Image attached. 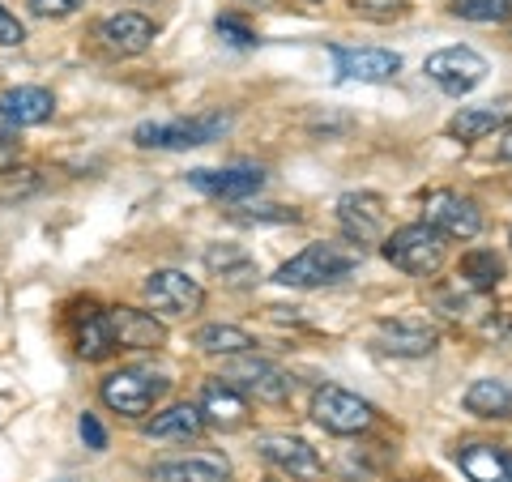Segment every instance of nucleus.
<instances>
[{
    "mask_svg": "<svg viewBox=\"0 0 512 482\" xmlns=\"http://www.w3.org/2000/svg\"><path fill=\"white\" fill-rule=\"evenodd\" d=\"M453 18H466L478 26H495L512 18V0H453Z\"/></svg>",
    "mask_w": 512,
    "mask_h": 482,
    "instance_id": "cd10ccee",
    "label": "nucleus"
},
{
    "mask_svg": "<svg viewBox=\"0 0 512 482\" xmlns=\"http://www.w3.org/2000/svg\"><path fill=\"white\" fill-rule=\"evenodd\" d=\"M338 222L350 244H384V201L376 192H346L338 201Z\"/></svg>",
    "mask_w": 512,
    "mask_h": 482,
    "instance_id": "4468645a",
    "label": "nucleus"
},
{
    "mask_svg": "<svg viewBox=\"0 0 512 482\" xmlns=\"http://www.w3.org/2000/svg\"><path fill=\"white\" fill-rule=\"evenodd\" d=\"M231 128L227 111H205V116H184V120H146L133 128V141L141 150H192V146H210L222 141V133Z\"/></svg>",
    "mask_w": 512,
    "mask_h": 482,
    "instance_id": "f03ea898",
    "label": "nucleus"
},
{
    "mask_svg": "<svg viewBox=\"0 0 512 482\" xmlns=\"http://www.w3.org/2000/svg\"><path fill=\"white\" fill-rule=\"evenodd\" d=\"M22 43H26V26L18 22V13L0 5V47H22Z\"/></svg>",
    "mask_w": 512,
    "mask_h": 482,
    "instance_id": "c756f323",
    "label": "nucleus"
},
{
    "mask_svg": "<svg viewBox=\"0 0 512 482\" xmlns=\"http://www.w3.org/2000/svg\"><path fill=\"white\" fill-rule=\"evenodd\" d=\"M312 419L329 436H363L376 423V406L367 397L342 389V384H320L312 393Z\"/></svg>",
    "mask_w": 512,
    "mask_h": 482,
    "instance_id": "39448f33",
    "label": "nucleus"
},
{
    "mask_svg": "<svg viewBox=\"0 0 512 482\" xmlns=\"http://www.w3.org/2000/svg\"><path fill=\"white\" fill-rule=\"evenodd\" d=\"M359 265H363V248L320 239V244H308L299 256H291V261L274 273V282L295 286V291H312V286H333V282L350 278Z\"/></svg>",
    "mask_w": 512,
    "mask_h": 482,
    "instance_id": "f257e3e1",
    "label": "nucleus"
},
{
    "mask_svg": "<svg viewBox=\"0 0 512 482\" xmlns=\"http://www.w3.org/2000/svg\"><path fill=\"white\" fill-rule=\"evenodd\" d=\"M154 482H231V461L222 453H188L158 461L150 470Z\"/></svg>",
    "mask_w": 512,
    "mask_h": 482,
    "instance_id": "a211bd4d",
    "label": "nucleus"
},
{
    "mask_svg": "<svg viewBox=\"0 0 512 482\" xmlns=\"http://www.w3.org/2000/svg\"><path fill=\"white\" fill-rule=\"evenodd\" d=\"M107 329L116 350H158L167 346V325L141 308H107Z\"/></svg>",
    "mask_w": 512,
    "mask_h": 482,
    "instance_id": "f8f14e48",
    "label": "nucleus"
},
{
    "mask_svg": "<svg viewBox=\"0 0 512 482\" xmlns=\"http://www.w3.org/2000/svg\"><path fill=\"white\" fill-rule=\"evenodd\" d=\"M52 111H56V99H52V90H43V86H13L0 94V124H5L9 133L52 120Z\"/></svg>",
    "mask_w": 512,
    "mask_h": 482,
    "instance_id": "f3484780",
    "label": "nucleus"
},
{
    "mask_svg": "<svg viewBox=\"0 0 512 482\" xmlns=\"http://www.w3.org/2000/svg\"><path fill=\"white\" fill-rule=\"evenodd\" d=\"M218 380H227L231 389H239V393H252L256 401H286L291 389H295V380L286 376L278 363L256 359V355H235Z\"/></svg>",
    "mask_w": 512,
    "mask_h": 482,
    "instance_id": "6e6552de",
    "label": "nucleus"
},
{
    "mask_svg": "<svg viewBox=\"0 0 512 482\" xmlns=\"http://www.w3.org/2000/svg\"><path fill=\"white\" fill-rule=\"evenodd\" d=\"M380 256L393 269L410 273V278H431L444 265V235L431 231L427 222H410V227H397L393 235H384Z\"/></svg>",
    "mask_w": 512,
    "mask_h": 482,
    "instance_id": "20e7f679",
    "label": "nucleus"
},
{
    "mask_svg": "<svg viewBox=\"0 0 512 482\" xmlns=\"http://www.w3.org/2000/svg\"><path fill=\"white\" fill-rule=\"evenodd\" d=\"M423 73H427L444 94L461 99V94H470L474 86H483V77H487V56L474 52V47H440V52H431V56L423 60Z\"/></svg>",
    "mask_w": 512,
    "mask_h": 482,
    "instance_id": "423d86ee",
    "label": "nucleus"
},
{
    "mask_svg": "<svg viewBox=\"0 0 512 482\" xmlns=\"http://www.w3.org/2000/svg\"><path fill=\"white\" fill-rule=\"evenodd\" d=\"M508 278V269H504V256L500 252H491V248H474L461 256V265H457V282L466 286V291L474 295H487L495 291Z\"/></svg>",
    "mask_w": 512,
    "mask_h": 482,
    "instance_id": "393cba45",
    "label": "nucleus"
},
{
    "mask_svg": "<svg viewBox=\"0 0 512 482\" xmlns=\"http://www.w3.org/2000/svg\"><path fill=\"white\" fill-rule=\"evenodd\" d=\"M146 299L154 303V312H163V316H192V312H201L205 291L184 269H154L146 278Z\"/></svg>",
    "mask_w": 512,
    "mask_h": 482,
    "instance_id": "9d476101",
    "label": "nucleus"
},
{
    "mask_svg": "<svg viewBox=\"0 0 512 482\" xmlns=\"http://www.w3.org/2000/svg\"><path fill=\"white\" fill-rule=\"evenodd\" d=\"M188 184L205 192V197H222V201H248L252 192L265 188V171L261 167H197L188 171Z\"/></svg>",
    "mask_w": 512,
    "mask_h": 482,
    "instance_id": "2eb2a0df",
    "label": "nucleus"
},
{
    "mask_svg": "<svg viewBox=\"0 0 512 482\" xmlns=\"http://www.w3.org/2000/svg\"><path fill=\"white\" fill-rule=\"evenodd\" d=\"M457 465L470 482H512V453L500 444H461Z\"/></svg>",
    "mask_w": 512,
    "mask_h": 482,
    "instance_id": "4be33fe9",
    "label": "nucleus"
},
{
    "mask_svg": "<svg viewBox=\"0 0 512 482\" xmlns=\"http://www.w3.org/2000/svg\"><path fill=\"white\" fill-rule=\"evenodd\" d=\"M359 13H367V18H393V13L406 9V0H350Z\"/></svg>",
    "mask_w": 512,
    "mask_h": 482,
    "instance_id": "473e14b6",
    "label": "nucleus"
},
{
    "mask_svg": "<svg viewBox=\"0 0 512 482\" xmlns=\"http://www.w3.org/2000/svg\"><path fill=\"white\" fill-rule=\"evenodd\" d=\"M86 0H30V9L39 13V18H69V13H77Z\"/></svg>",
    "mask_w": 512,
    "mask_h": 482,
    "instance_id": "7c9ffc66",
    "label": "nucleus"
},
{
    "mask_svg": "<svg viewBox=\"0 0 512 482\" xmlns=\"http://www.w3.org/2000/svg\"><path fill=\"white\" fill-rule=\"evenodd\" d=\"M18 158H22V141H18V133H9V128H0V175L18 167Z\"/></svg>",
    "mask_w": 512,
    "mask_h": 482,
    "instance_id": "2f4dec72",
    "label": "nucleus"
},
{
    "mask_svg": "<svg viewBox=\"0 0 512 482\" xmlns=\"http://www.w3.org/2000/svg\"><path fill=\"white\" fill-rule=\"evenodd\" d=\"M73 346L86 363H103V359L116 355V342H111V329H107V312L86 303V312L77 316V325H73Z\"/></svg>",
    "mask_w": 512,
    "mask_h": 482,
    "instance_id": "b1692460",
    "label": "nucleus"
},
{
    "mask_svg": "<svg viewBox=\"0 0 512 482\" xmlns=\"http://www.w3.org/2000/svg\"><path fill=\"white\" fill-rule=\"evenodd\" d=\"M231 218L235 222H299V210H286V205H244Z\"/></svg>",
    "mask_w": 512,
    "mask_h": 482,
    "instance_id": "c85d7f7f",
    "label": "nucleus"
},
{
    "mask_svg": "<svg viewBox=\"0 0 512 482\" xmlns=\"http://www.w3.org/2000/svg\"><path fill=\"white\" fill-rule=\"evenodd\" d=\"M256 453H261V461H269L274 470L291 474V478H320L325 474L320 453L303 436H291V431H261V436H256Z\"/></svg>",
    "mask_w": 512,
    "mask_h": 482,
    "instance_id": "1a4fd4ad",
    "label": "nucleus"
},
{
    "mask_svg": "<svg viewBox=\"0 0 512 482\" xmlns=\"http://www.w3.org/2000/svg\"><path fill=\"white\" fill-rule=\"evenodd\" d=\"M461 406L474 419H512V384L508 380H495V376H483L474 380L466 393H461Z\"/></svg>",
    "mask_w": 512,
    "mask_h": 482,
    "instance_id": "5701e85b",
    "label": "nucleus"
},
{
    "mask_svg": "<svg viewBox=\"0 0 512 482\" xmlns=\"http://www.w3.org/2000/svg\"><path fill=\"white\" fill-rule=\"evenodd\" d=\"M205 427H210V423H205V414L184 401V406H171L163 414H154V419L141 427V431H146L150 440H184L188 444V440H197Z\"/></svg>",
    "mask_w": 512,
    "mask_h": 482,
    "instance_id": "a878e982",
    "label": "nucleus"
},
{
    "mask_svg": "<svg viewBox=\"0 0 512 482\" xmlns=\"http://www.w3.org/2000/svg\"><path fill=\"white\" fill-rule=\"evenodd\" d=\"M167 393H171V380L163 372H154V367H120V372H111L99 389L103 406L124 414V419L150 414Z\"/></svg>",
    "mask_w": 512,
    "mask_h": 482,
    "instance_id": "7ed1b4c3",
    "label": "nucleus"
},
{
    "mask_svg": "<svg viewBox=\"0 0 512 482\" xmlns=\"http://www.w3.org/2000/svg\"><path fill=\"white\" fill-rule=\"evenodd\" d=\"M333 64H338L346 82H367V86L393 82L402 73V56L389 52V47H333Z\"/></svg>",
    "mask_w": 512,
    "mask_h": 482,
    "instance_id": "9b49d317",
    "label": "nucleus"
},
{
    "mask_svg": "<svg viewBox=\"0 0 512 482\" xmlns=\"http://www.w3.org/2000/svg\"><path fill=\"white\" fill-rule=\"evenodd\" d=\"M500 158H504V163H512V128H508L504 141H500Z\"/></svg>",
    "mask_w": 512,
    "mask_h": 482,
    "instance_id": "c9c22d12",
    "label": "nucleus"
},
{
    "mask_svg": "<svg viewBox=\"0 0 512 482\" xmlns=\"http://www.w3.org/2000/svg\"><path fill=\"white\" fill-rule=\"evenodd\" d=\"M192 346H197L201 355L235 359V355H252L256 337L248 329H235V325H201L197 333H192Z\"/></svg>",
    "mask_w": 512,
    "mask_h": 482,
    "instance_id": "bb28decb",
    "label": "nucleus"
},
{
    "mask_svg": "<svg viewBox=\"0 0 512 482\" xmlns=\"http://www.w3.org/2000/svg\"><path fill=\"white\" fill-rule=\"evenodd\" d=\"M414 482H436V478H414Z\"/></svg>",
    "mask_w": 512,
    "mask_h": 482,
    "instance_id": "e433bc0d",
    "label": "nucleus"
},
{
    "mask_svg": "<svg viewBox=\"0 0 512 482\" xmlns=\"http://www.w3.org/2000/svg\"><path fill=\"white\" fill-rule=\"evenodd\" d=\"M504 124H512V94L508 99L483 103V107H461L457 116L448 120V137L453 141H483Z\"/></svg>",
    "mask_w": 512,
    "mask_h": 482,
    "instance_id": "6ab92c4d",
    "label": "nucleus"
},
{
    "mask_svg": "<svg viewBox=\"0 0 512 482\" xmlns=\"http://www.w3.org/2000/svg\"><path fill=\"white\" fill-rule=\"evenodd\" d=\"M205 269L222 286H231V291H248V286L261 282V269H256V261L239 244H210L205 248Z\"/></svg>",
    "mask_w": 512,
    "mask_h": 482,
    "instance_id": "aec40b11",
    "label": "nucleus"
},
{
    "mask_svg": "<svg viewBox=\"0 0 512 482\" xmlns=\"http://www.w3.org/2000/svg\"><path fill=\"white\" fill-rule=\"evenodd\" d=\"M372 342L393 359H427L440 346V333L423 325V320H380Z\"/></svg>",
    "mask_w": 512,
    "mask_h": 482,
    "instance_id": "ddd939ff",
    "label": "nucleus"
},
{
    "mask_svg": "<svg viewBox=\"0 0 512 482\" xmlns=\"http://www.w3.org/2000/svg\"><path fill=\"white\" fill-rule=\"evenodd\" d=\"M154 35H158V26L146 18V13H133V9L111 13V18L99 22L103 47L107 52H116V56H141L154 43Z\"/></svg>",
    "mask_w": 512,
    "mask_h": 482,
    "instance_id": "dca6fc26",
    "label": "nucleus"
},
{
    "mask_svg": "<svg viewBox=\"0 0 512 482\" xmlns=\"http://www.w3.org/2000/svg\"><path fill=\"white\" fill-rule=\"evenodd\" d=\"M423 222L431 231H440L444 239H474L483 231V210H478L474 197H461L453 188L427 192L423 201Z\"/></svg>",
    "mask_w": 512,
    "mask_h": 482,
    "instance_id": "0eeeda50",
    "label": "nucleus"
},
{
    "mask_svg": "<svg viewBox=\"0 0 512 482\" xmlns=\"http://www.w3.org/2000/svg\"><path fill=\"white\" fill-rule=\"evenodd\" d=\"M218 35H222V39H231L235 47H252V43H256L252 30H248L244 22H235V18H218Z\"/></svg>",
    "mask_w": 512,
    "mask_h": 482,
    "instance_id": "f704fd0d",
    "label": "nucleus"
},
{
    "mask_svg": "<svg viewBox=\"0 0 512 482\" xmlns=\"http://www.w3.org/2000/svg\"><path fill=\"white\" fill-rule=\"evenodd\" d=\"M197 410L205 414V423L210 427H222V431H235V427H244L248 423V397L231 389L227 380H214V384H205L201 389V401H197Z\"/></svg>",
    "mask_w": 512,
    "mask_h": 482,
    "instance_id": "412c9836",
    "label": "nucleus"
},
{
    "mask_svg": "<svg viewBox=\"0 0 512 482\" xmlns=\"http://www.w3.org/2000/svg\"><path fill=\"white\" fill-rule=\"evenodd\" d=\"M77 431H82V440L94 448V453H103L107 448V431H103V423L94 419V414H82V419H77Z\"/></svg>",
    "mask_w": 512,
    "mask_h": 482,
    "instance_id": "72a5a7b5",
    "label": "nucleus"
}]
</instances>
